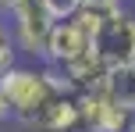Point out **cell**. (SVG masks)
Returning a JSON list of instances; mask_svg holds the SVG:
<instances>
[{
  "label": "cell",
  "instance_id": "2",
  "mask_svg": "<svg viewBox=\"0 0 135 132\" xmlns=\"http://www.w3.org/2000/svg\"><path fill=\"white\" fill-rule=\"evenodd\" d=\"M4 18H7V25H11V36H14L18 54L32 57L36 64H43L50 32H54V25L61 21L54 11H50V4L46 0H18Z\"/></svg>",
  "mask_w": 135,
  "mask_h": 132
},
{
  "label": "cell",
  "instance_id": "9",
  "mask_svg": "<svg viewBox=\"0 0 135 132\" xmlns=\"http://www.w3.org/2000/svg\"><path fill=\"white\" fill-rule=\"evenodd\" d=\"M75 7H89V11H121L124 0H75Z\"/></svg>",
  "mask_w": 135,
  "mask_h": 132
},
{
  "label": "cell",
  "instance_id": "5",
  "mask_svg": "<svg viewBox=\"0 0 135 132\" xmlns=\"http://www.w3.org/2000/svg\"><path fill=\"white\" fill-rule=\"evenodd\" d=\"M75 100H78L82 132H128L132 114L121 111V107L103 93V86L93 89V93H82V97H75Z\"/></svg>",
  "mask_w": 135,
  "mask_h": 132
},
{
  "label": "cell",
  "instance_id": "6",
  "mask_svg": "<svg viewBox=\"0 0 135 132\" xmlns=\"http://www.w3.org/2000/svg\"><path fill=\"white\" fill-rule=\"evenodd\" d=\"M32 129H39V132H82L75 93H64V97H57L54 104H46V111L32 121Z\"/></svg>",
  "mask_w": 135,
  "mask_h": 132
},
{
  "label": "cell",
  "instance_id": "13",
  "mask_svg": "<svg viewBox=\"0 0 135 132\" xmlns=\"http://www.w3.org/2000/svg\"><path fill=\"white\" fill-rule=\"evenodd\" d=\"M128 132H135V118H132V125H128Z\"/></svg>",
  "mask_w": 135,
  "mask_h": 132
},
{
  "label": "cell",
  "instance_id": "4",
  "mask_svg": "<svg viewBox=\"0 0 135 132\" xmlns=\"http://www.w3.org/2000/svg\"><path fill=\"white\" fill-rule=\"evenodd\" d=\"M85 54H93V36H89L75 18H61V21L54 25V32H50L43 64L54 68V71H61V68H68V64L82 61Z\"/></svg>",
  "mask_w": 135,
  "mask_h": 132
},
{
  "label": "cell",
  "instance_id": "11",
  "mask_svg": "<svg viewBox=\"0 0 135 132\" xmlns=\"http://www.w3.org/2000/svg\"><path fill=\"white\" fill-rule=\"evenodd\" d=\"M7 125H11V111H7L4 100H0V132H7Z\"/></svg>",
  "mask_w": 135,
  "mask_h": 132
},
{
  "label": "cell",
  "instance_id": "10",
  "mask_svg": "<svg viewBox=\"0 0 135 132\" xmlns=\"http://www.w3.org/2000/svg\"><path fill=\"white\" fill-rule=\"evenodd\" d=\"M50 4V11L57 14V18H68V14L75 11V0H46Z\"/></svg>",
  "mask_w": 135,
  "mask_h": 132
},
{
  "label": "cell",
  "instance_id": "7",
  "mask_svg": "<svg viewBox=\"0 0 135 132\" xmlns=\"http://www.w3.org/2000/svg\"><path fill=\"white\" fill-rule=\"evenodd\" d=\"M103 93H107L121 111H128L135 118V61L121 64V68H110L107 79H103Z\"/></svg>",
  "mask_w": 135,
  "mask_h": 132
},
{
  "label": "cell",
  "instance_id": "3",
  "mask_svg": "<svg viewBox=\"0 0 135 132\" xmlns=\"http://www.w3.org/2000/svg\"><path fill=\"white\" fill-rule=\"evenodd\" d=\"M93 54L100 57V64L107 71L135 61V14L128 7L114 11L100 25V32L93 36Z\"/></svg>",
  "mask_w": 135,
  "mask_h": 132
},
{
  "label": "cell",
  "instance_id": "1",
  "mask_svg": "<svg viewBox=\"0 0 135 132\" xmlns=\"http://www.w3.org/2000/svg\"><path fill=\"white\" fill-rule=\"evenodd\" d=\"M71 93L64 86V79L46 64H14L0 75V100L11 111V121L32 129V121L46 111V104H54L57 97Z\"/></svg>",
  "mask_w": 135,
  "mask_h": 132
},
{
  "label": "cell",
  "instance_id": "12",
  "mask_svg": "<svg viewBox=\"0 0 135 132\" xmlns=\"http://www.w3.org/2000/svg\"><path fill=\"white\" fill-rule=\"evenodd\" d=\"M14 4H18V0H0V14H7V11H11Z\"/></svg>",
  "mask_w": 135,
  "mask_h": 132
},
{
  "label": "cell",
  "instance_id": "8",
  "mask_svg": "<svg viewBox=\"0 0 135 132\" xmlns=\"http://www.w3.org/2000/svg\"><path fill=\"white\" fill-rule=\"evenodd\" d=\"M14 64H18V47H14V36H11L7 18L0 14V75H4L7 68H14Z\"/></svg>",
  "mask_w": 135,
  "mask_h": 132
}]
</instances>
